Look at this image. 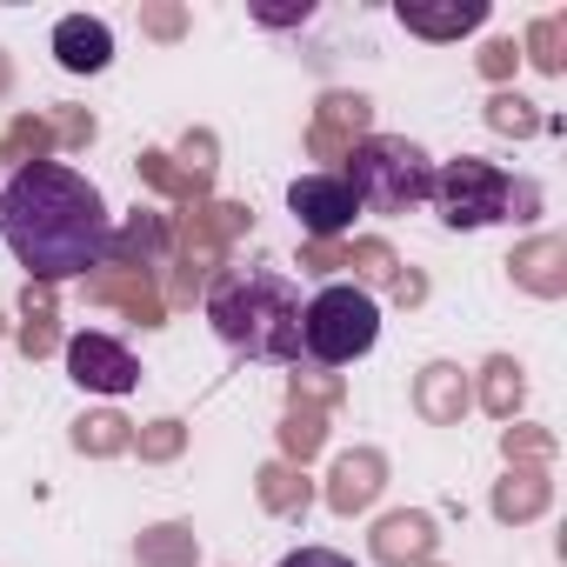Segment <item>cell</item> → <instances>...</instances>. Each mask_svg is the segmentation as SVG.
Wrapping results in <instances>:
<instances>
[{"label": "cell", "mask_w": 567, "mask_h": 567, "mask_svg": "<svg viewBox=\"0 0 567 567\" xmlns=\"http://www.w3.org/2000/svg\"><path fill=\"white\" fill-rule=\"evenodd\" d=\"M0 234H8L14 260L28 280H74L107 260V207L87 174L61 161H28L0 187Z\"/></svg>", "instance_id": "cell-1"}, {"label": "cell", "mask_w": 567, "mask_h": 567, "mask_svg": "<svg viewBox=\"0 0 567 567\" xmlns=\"http://www.w3.org/2000/svg\"><path fill=\"white\" fill-rule=\"evenodd\" d=\"M200 308L234 354L301 368V288L280 267H220Z\"/></svg>", "instance_id": "cell-2"}, {"label": "cell", "mask_w": 567, "mask_h": 567, "mask_svg": "<svg viewBox=\"0 0 567 567\" xmlns=\"http://www.w3.org/2000/svg\"><path fill=\"white\" fill-rule=\"evenodd\" d=\"M341 181L354 194L361 214H414L427 194H434V161L408 141V134H368L348 161H341Z\"/></svg>", "instance_id": "cell-3"}, {"label": "cell", "mask_w": 567, "mask_h": 567, "mask_svg": "<svg viewBox=\"0 0 567 567\" xmlns=\"http://www.w3.org/2000/svg\"><path fill=\"white\" fill-rule=\"evenodd\" d=\"M427 200L441 207L447 227H494V220H534L540 187H534V181H507L501 167L461 154V161H447V167L434 174V194H427Z\"/></svg>", "instance_id": "cell-4"}, {"label": "cell", "mask_w": 567, "mask_h": 567, "mask_svg": "<svg viewBox=\"0 0 567 567\" xmlns=\"http://www.w3.org/2000/svg\"><path fill=\"white\" fill-rule=\"evenodd\" d=\"M381 341V308L354 280H328V288L301 308V354L315 368H348Z\"/></svg>", "instance_id": "cell-5"}, {"label": "cell", "mask_w": 567, "mask_h": 567, "mask_svg": "<svg viewBox=\"0 0 567 567\" xmlns=\"http://www.w3.org/2000/svg\"><path fill=\"white\" fill-rule=\"evenodd\" d=\"M254 227V214L240 207V200H200V207H187V220H181V267H174V288L161 295V301H174V308H194L200 295H207V280L227 267V247L240 240Z\"/></svg>", "instance_id": "cell-6"}, {"label": "cell", "mask_w": 567, "mask_h": 567, "mask_svg": "<svg viewBox=\"0 0 567 567\" xmlns=\"http://www.w3.org/2000/svg\"><path fill=\"white\" fill-rule=\"evenodd\" d=\"M288 207H295V220L308 227V240H341V234H354V214H361L341 174H308V181H295V187H288Z\"/></svg>", "instance_id": "cell-7"}, {"label": "cell", "mask_w": 567, "mask_h": 567, "mask_svg": "<svg viewBox=\"0 0 567 567\" xmlns=\"http://www.w3.org/2000/svg\"><path fill=\"white\" fill-rule=\"evenodd\" d=\"M167 247H174V227H167V214H154V207H134L121 227H107V260H101V267L154 274V267L167 260Z\"/></svg>", "instance_id": "cell-8"}, {"label": "cell", "mask_w": 567, "mask_h": 567, "mask_svg": "<svg viewBox=\"0 0 567 567\" xmlns=\"http://www.w3.org/2000/svg\"><path fill=\"white\" fill-rule=\"evenodd\" d=\"M68 374H74L87 394H127V388L141 381L134 354H127L121 341H107V334H74V341H68Z\"/></svg>", "instance_id": "cell-9"}, {"label": "cell", "mask_w": 567, "mask_h": 567, "mask_svg": "<svg viewBox=\"0 0 567 567\" xmlns=\"http://www.w3.org/2000/svg\"><path fill=\"white\" fill-rule=\"evenodd\" d=\"M368 121H374V107L361 94H328L321 114H315V127H308V154L315 161H348L368 141Z\"/></svg>", "instance_id": "cell-10"}, {"label": "cell", "mask_w": 567, "mask_h": 567, "mask_svg": "<svg viewBox=\"0 0 567 567\" xmlns=\"http://www.w3.org/2000/svg\"><path fill=\"white\" fill-rule=\"evenodd\" d=\"M87 301H94V308H121V315L141 321V328H161V321H167V301H161V288H154V274L101 267V274H87Z\"/></svg>", "instance_id": "cell-11"}, {"label": "cell", "mask_w": 567, "mask_h": 567, "mask_svg": "<svg viewBox=\"0 0 567 567\" xmlns=\"http://www.w3.org/2000/svg\"><path fill=\"white\" fill-rule=\"evenodd\" d=\"M381 487H388V461H381L374 447H354V454H341L334 474H328V507H334V514H361V507H374Z\"/></svg>", "instance_id": "cell-12"}, {"label": "cell", "mask_w": 567, "mask_h": 567, "mask_svg": "<svg viewBox=\"0 0 567 567\" xmlns=\"http://www.w3.org/2000/svg\"><path fill=\"white\" fill-rule=\"evenodd\" d=\"M514 280L527 295H540V301H560L567 295V240L560 234H540V240H527V247H514Z\"/></svg>", "instance_id": "cell-13"}, {"label": "cell", "mask_w": 567, "mask_h": 567, "mask_svg": "<svg viewBox=\"0 0 567 567\" xmlns=\"http://www.w3.org/2000/svg\"><path fill=\"white\" fill-rule=\"evenodd\" d=\"M54 61H61L68 74H101V68L114 61V34H107V21H94V14H68V21L54 28Z\"/></svg>", "instance_id": "cell-14"}, {"label": "cell", "mask_w": 567, "mask_h": 567, "mask_svg": "<svg viewBox=\"0 0 567 567\" xmlns=\"http://www.w3.org/2000/svg\"><path fill=\"white\" fill-rule=\"evenodd\" d=\"M467 374L454 368V361H434V368H421V381H414V408H421V421H434V427H461V414H467Z\"/></svg>", "instance_id": "cell-15"}, {"label": "cell", "mask_w": 567, "mask_h": 567, "mask_svg": "<svg viewBox=\"0 0 567 567\" xmlns=\"http://www.w3.org/2000/svg\"><path fill=\"white\" fill-rule=\"evenodd\" d=\"M434 520L427 514H388L381 527H374V560H388V567H421V560H434Z\"/></svg>", "instance_id": "cell-16"}, {"label": "cell", "mask_w": 567, "mask_h": 567, "mask_svg": "<svg viewBox=\"0 0 567 567\" xmlns=\"http://www.w3.org/2000/svg\"><path fill=\"white\" fill-rule=\"evenodd\" d=\"M401 28L421 34V41H461L487 21V0H454V8H421V0H401Z\"/></svg>", "instance_id": "cell-17"}, {"label": "cell", "mask_w": 567, "mask_h": 567, "mask_svg": "<svg viewBox=\"0 0 567 567\" xmlns=\"http://www.w3.org/2000/svg\"><path fill=\"white\" fill-rule=\"evenodd\" d=\"M54 348H61L54 288H48V280H28V288H21V354H28V361H48Z\"/></svg>", "instance_id": "cell-18"}, {"label": "cell", "mask_w": 567, "mask_h": 567, "mask_svg": "<svg viewBox=\"0 0 567 567\" xmlns=\"http://www.w3.org/2000/svg\"><path fill=\"white\" fill-rule=\"evenodd\" d=\"M547 501H554V481L540 467H507V481L494 487V520H534L547 514Z\"/></svg>", "instance_id": "cell-19"}, {"label": "cell", "mask_w": 567, "mask_h": 567, "mask_svg": "<svg viewBox=\"0 0 567 567\" xmlns=\"http://www.w3.org/2000/svg\"><path fill=\"white\" fill-rule=\"evenodd\" d=\"M254 494H260L267 514H308V501H315L308 467H295V461H267V467L254 474Z\"/></svg>", "instance_id": "cell-20"}, {"label": "cell", "mask_w": 567, "mask_h": 567, "mask_svg": "<svg viewBox=\"0 0 567 567\" xmlns=\"http://www.w3.org/2000/svg\"><path fill=\"white\" fill-rule=\"evenodd\" d=\"M141 181H147L154 194L181 200V207H200V200H207V187H214L207 174H187V167H181L174 154H161V147H147V154H141Z\"/></svg>", "instance_id": "cell-21"}, {"label": "cell", "mask_w": 567, "mask_h": 567, "mask_svg": "<svg viewBox=\"0 0 567 567\" xmlns=\"http://www.w3.org/2000/svg\"><path fill=\"white\" fill-rule=\"evenodd\" d=\"M134 560H141V567H200V540H194V527L167 520V527H147V534H141Z\"/></svg>", "instance_id": "cell-22"}, {"label": "cell", "mask_w": 567, "mask_h": 567, "mask_svg": "<svg viewBox=\"0 0 567 567\" xmlns=\"http://www.w3.org/2000/svg\"><path fill=\"white\" fill-rule=\"evenodd\" d=\"M328 447V414L321 408H288V421H280V461H295V467H308L315 454Z\"/></svg>", "instance_id": "cell-23"}, {"label": "cell", "mask_w": 567, "mask_h": 567, "mask_svg": "<svg viewBox=\"0 0 567 567\" xmlns=\"http://www.w3.org/2000/svg\"><path fill=\"white\" fill-rule=\"evenodd\" d=\"M48 154H54V127L41 114H14L8 127H0V161L28 167V161H48Z\"/></svg>", "instance_id": "cell-24"}, {"label": "cell", "mask_w": 567, "mask_h": 567, "mask_svg": "<svg viewBox=\"0 0 567 567\" xmlns=\"http://www.w3.org/2000/svg\"><path fill=\"white\" fill-rule=\"evenodd\" d=\"M520 394H527V381H520V368H514L507 354H494V361L481 368V408H487L494 421H514V408H520Z\"/></svg>", "instance_id": "cell-25"}, {"label": "cell", "mask_w": 567, "mask_h": 567, "mask_svg": "<svg viewBox=\"0 0 567 567\" xmlns=\"http://www.w3.org/2000/svg\"><path fill=\"white\" fill-rule=\"evenodd\" d=\"M74 447H81V454H127V447H134V421H121V414H87V421H74Z\"/></svg>", "instance_id": "cell-26"}, {"label": "cell", "mask_w": 567, "mask_h": 567, "mask_svg": "<svg viewBox=\"0 0 567 567\" xmlns=\"http://www.w3.org/2000/svg\"><path fill=\"white\" fill-rule=\"evenodd\" d=\"M527 61H534L540 74H560V68H567V21H560V14H547V21L527 28Z\"/></svg>", "instance_id": "cell-27"}, {"label": "cell", "mask_w": 567, "mask_h": 567, "mask_svg": "<svg viewBox=\"0 0 567 567\" xmlns=\"http://www.w3.org/2000/svg\"><path fill=\"white\" fill-rule=\"evenodd\" d=\"M348 267L361 280H374V288H394V274H401V260H394L388 240H348Z\"/></svg>", "instance_id": "cell-28"}, {"label": "cell", "mask_w": 567, "mask_h": 567, "mask_svg": "<svg viewBox=\"0 0 567 567\" xmlns=\"http://www.w3.org/2000/svg\"><path fill=\"white\" fill-rule=\"evenodd\" d=\"M501 454H507V467H547L554 461V434L547 427H507Z\"/></svg>", "instance_id": "cell-29"}, {"label": "cell", "mask_w": 567, "mask_h": 567, "mask_svg": "<svg viewBox=\"0 0 567 567\" xmlns=\"http://www.w3.org/2000/svg\"><path fill=\"white\" fill-rule=\"evenodd\" d=\"M134 447H141V461H174L187 447V427L181 421H147V427H134Z\"/></svg>", "instance_id": "cell-30"}, {"label": "cell", "mask_w": 567, "mask_h": 567, "mask_svg": "<svg viewBox=\"0 0 567 567\" xmlns=\"http://www.w3.org/2000/svg\"><path fill=\"white\" fill-rule=\"evenodd\" d=\"M487 127H501V134H534L540 114H534L520 94H494V101H487Z\"/></svg>", "instance_id": "cell-31"}, {"label": "cell", "mask_w": 567, "mask_h": 567, "mask_svg": "<svg viewBox=\"0 0 567 567\" xmlns=\"http://www.w3.org/2000/svg\"><path fill=\"white\" fill-rule=\"evenodd\" d=\"M301 408H341V381L328 374V368H308V374H295V388H288Z\"/></svg>", "instance_id": "cell-32"}, {"label": "cell", "mask_w": 567, "mask_h": 567, "mask_svg": "<svg viewBox=\"0 0 567 567\" xmlns=\"http://www.w3.org/2000/svg\"><path fill=\"white\" fill-rule=\"evenodd\" d=\"M48 127H54V147H87L94 141V114L87 107H61Z\"/></svg>", "instance_id": "cell-33"}, {"label": "cell", "mask_w": 567, "mask_h": 567, "mask_svg": "<svg viewBox=\"0 0 567 567\" xmlns=\"http://www.w3.org/2000/svg\"><path fill=\"white\" fill-rule=\"evenodd\" d=\"M174 161H181L187 174H207V181H214V134H207V127H200V134H187Z\"/></svg>", "instance_id": "cell-34"}, {"label": "cell", "mask_w": 567, "mask_h": 567, "mask_svg": "<svg viewBox=\"0 0 567 567\" xmlns=\"http://www.w3.org/2000/svg\"><path fill=\"white\" fill-rule=\"evenodd\" d=\"M301 267H308V274H341V267H348V247H341V240H308V247H301Z\"/></svg>", "instance_id": "cell-35"}, {"label": "cell", "mask_w": 567, "mask_h": 567, "mask_svg": "<svg viewBox=\"0 0 567 567\" xmlns=\"http://www.w3.org/2000/svg\"><path fill=\"white\" fill-rule=\"evenodd\" d=\"M514 61H520V48H514V41H487V48H481V74H487V81H507V74H514Z\"/></svg>", "instance_id": "cell-36"}, {"label": "cell", "mask_w": 567, "mask_h": 567, "mask_svg": "<svg viewBox=\"0 0 567 567\" xmlns=\"http://www.w3.org/2000/svg\"><path fill=\"white\" fill-rule=\"evenodd\" d=\"M141 28H147L154 41H174V34L187 28V14H181V8H141Z\"/></svg>", "instance_id": "cell-37"}, {"label": "cell", "mask_w": 567, "mask_h": 567, "mask_svg": "<svg viewBox=\"0 0 567 567\" xmlns=\"http://www.w3.org/2000/svg\"><path fill=\"white\" fill-rule=\"evenodd\" d=\"M280 567H354V560H348V554H334V547H295Z\"/></svg>", "instance_id": "cell-38"}, {"label": "cell", "mask_w": 567, "mask_h": 567, "mask_svg": "<svg viewBox=\"0 0 567 567\" xmlns=\"http://www.w3.org/2000/svg\"><path fill=\"white\" fill-rule=\"evenodd\" d=\"M308 14H315L308 0H301V8H254V21H260V28H301Z\"/></svg>", "instance_id": "cell-39"}, {"label": "cell", "mask_w": 567, "mask_h": 567, "mask_svg": "<svg viewBox=\"0 0 567 567\" xmlns=\"http://www.w3.org/2000/svg\"><path fill=\"white\" fill-rule=\"evenodd\" d=\"M394 301H401V308H421V301H427V280H421V274H394Z\"/></svg>", "instance_id": "cell-40"}, {"label": "cell", "mask_w": 567, "mask_h": 567, "mask_svg": "<svg viewBox=\"0 0 567 567\" xmlns=\"http://www.w3.org/2000/svg\"><path fill=\"white\" fill-rule=\"evenodd\" d=\"M8 81H14V74H8V54H0V94H8Z\"/></svg>", "instance_id": "cell-41"}, {"label": "cell", "mask_w": 567, "mask_h": 567, "mask_svg": "<svg viewBox=\"0 0 567 567\" xmlns=\"http://www.w3.org/2000/svg\"><path fill=\"white\" fill-rule=\"evenodd\" d=\"M421 567H441V560H421Z\"/></svg>", "instance_id": "cell-42"}, {"label": "cell", "mask_w": 567, "mask_h": 567, "mask_svg": "<svg viewBox=\"0 0 567 567\" xmlns=\"http://www.w3.org/2000/svg\"><path fill=\"white\" fill-rule=\"evenodd\" d=\"M0 328H8V321H0Z\"/></svg>", "instance_id": "cell-43"}]
</instances>
